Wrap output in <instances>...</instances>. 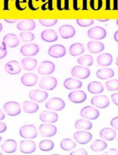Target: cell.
I'll use <instances>...</instances> for the list:
<instances>
[{"label":"cell","mask_w":118,"mask_h":155,"mask_svg":"<svg viewBox=\"0 0 118 155\" xmlns=\"http://www.w3.org/2000/svg\"><path fill=\"white\" fill-rule=\"evenodd\" d=\"M70 155H88V153L84 149L79 148L70 153Z\"/></svg>","instance_id":"f6af8a7d"},{"label":"cell","mask_w":118,"mask_h":155,"mask_svg":"<svg viewBox=\"0 0 118 155\" xmlns=\"http://www.w3.org/2000/svg\"><path fill=\"white\" fill-rule=\"evenodd\" d=\"M20 38L23 42H30L34 40V34L30 31H23L20 34Z\"/></svg>","instance_id":"f35d334b"},{"label":"cell","mask_w":118,"mask_h":155,"mask_svg":"<svg viewBox=\"0 0 118 155\" xmlns=\"http://www.w3.org/2000/svg\"><path fill=\"white\" fill-rule=\"evenodd\" d=\"M80 115L82 117L88 120H95L100 116V112L95 107L86 106L82 108L80 112Z\"/></svg>","instance_id":"277c9868"},{"label":"cell","mask_w":118,"mask_h":155,"mask_svg":"<svg viewBox=\"0 0 118 155\" xmlns=\"http://www.w3.org/2000/svg\"><path fill=\"white\" fill-rule=\"evenodd\" d=\"M100 137L102 139L107 141H112L116 137V131L110 128H105L100 132Z\"/></svg>","instance_id":"f1b7e54d"},{"label":"cell","mask_w":118,"mask_h":155,"mask_svg":"<svg viewBox=\"0 0 118 155\" xmlns=\"http://www.w3.org/2000/svg\"><path fill=\"white\" fill-rule=\"evenodd\" d=\"M94 59L89 54L82 56L78 59V63L80 65H83L86 67H90L93 64Z\"/></svg>","instance_id":"74e56055"},{"label":"cell","mask_w":118,"mask_h":155,"mask_svg":"<svg viewBox=\"0 0 118 155\" xmlns=\"http://www.w3.org/2000/svg\"><path fill=\"white\" fill-rule=\"evenodd\" d=\"M2 137L1 136H0V143L2 142Z\"/></svg>","instance_id":"6f0895ef"},{"label":"cell","mask_w":118,"mask_h":155,"mask_svg":"<svg viewBox=\"0 0 118 155\" xmlns=\"http://www.w3.org/2000/svg\"><path fill=\"white\" fill-rule=\"evenodd\" d=\"M5 70L8 74L17 75L21 72L22 68L18 61H10L5 64Z\"/></svg>","instance_id":"7402d4cb"},{"label":"cell","mask_w":118,"mask_h":155,"mask_svg":"<svg viewBox=\"0 0 118 155\" xmlns=\"http://www.w3.org/2000/svg\"><path fill=\"white\" fill-rule=\"evenodd\" d=\"M116 24H117V25L118 26V19L116 20Z\"/></svg>","instance_id":"680465c9"},{"label":"cell","mask_w":118,"mask_h":155,"mask_svg":"<svg viewBox=\"0 0 118 155\" xmlns=\"http://www.w3.org/2000/svg\"><path fill=\"white\" fill-rule=\"evenodd\" d=\"M74 127L78 130H90L93 127V124L90 120L84 118L76 121Z\"/></svg>","instance_id":"d6a6232c"},{"label":"cell","mask_w":118,"mask_h":155,"mask_svg":"<svg viewBox=\"0 0 118 155\" xmlns=\"http://www.w3.org/2000/svg\"><path fill=\"white\" fill-rule=\"evenodd\" d=\"M55 70V64L49 61L41 62L38 68V73L42 75H48L53 74Z\"/></svg>","instance_id":"9c48e42d"},{"label":"cell","mask_w":118,"mask_h":155,"mask_svg":"<svg viewBox=\"0 0 118 155\" xmlns=\"http://www.w3.org/2000/svg\"><path fill=\"white\" fill-rule=\"evenodd\" d=\"M87 33L88 37L96 40L104 39L107 36V31L104 28L100 26H95L90 28Z\"/></svg>","instance_id":"8992f818"},{"label":"cell","mask_w":118,"mask_h":155,"mask_svg":"<svg viewBox=\"0 0 118 155\" xmlns=\"http://www.w3.org/2000/svg\"><path fill=\"white\" fill-rule=\"evenodd\" d=\"M17 28L20 31H30L36 28V23L32 19L22 20L17 24Z\"/></svg>","instance_id":"603a6c76"},{"label":"cell","mask_w":118,"mask_h":155,"mask_svg":"<svg viewBox=\"0 0 118 155\" xmlns=\"http://www.w3.org/2000/svg\"><path fill=\"white\" fill-rule=\"evenodd\" d=\"M64 86L69 90L79 89L82 87V83L79 80L75 78H68L64 81Z\"/></svg>","instance_id":"83f0119b"},{"label":"cell","mask_w":118,"mask_h":155,"mask_svg":"<svg viewBox=\"0 0 118 155\" xmlns=\"http://www.w3.org/2000/svg\"><path fill=\"white\" fill-rule=\"evenodd\" d=\"M90 5L91 8L94 11H98L102 7V0H90Z\"/></svg>","instance_id":"60d3db41"},{"label":"cell","mask_w":118,"mask_h":155,"mask_svg":"<svg viewBox=\"0 0 118 155\" xmlns=\"http://www.w3.org/2000/svg\"><path fill=\"white\" fill-rule=\"evenodd\" d=\"M41 37L46 42H54L58 38L57 33L54 29H46L41 34Z\"/></svg>","instance_id":"d4e9b609"},{"label":"cell","mask_w":118,"mask_h":155,"mask_svg":"<svg viewBox=\"0 0 118 155\" xmlns=\"http://www.w3.org/2000/svg\"><path fill=\"white\" fill-rule=\"evenodd\" d=\"M87 89L88 91L93 94L102 93L104 91V87L102 83L97 81L91 82L90 84L88 85Z\"/></svg>","instance_id":"1f68e13d"},{"label":"cell","mask_w":118,"mask_h":155,"mask_svg":"<svg viewBox=\"0 0 118 155\" xmlns=\"http://www.w3.org/2000/svg\"><path fill=\"white\" fill-rule=\"evenodd\" d=\"M88 51L93 54H98L104 51L105 49L104 44L98 41H91L87 44Z\"/></svg>","instance_id":"cb8c5ba5"},{"label":"cell","mask_w":118,"mask_h":155,"mask_svg":"<svg viewBox=\"0 0 118 155\" xmlns=\"http://www.w3.org/2000/svg\"><path fill=\"white\" fill-rule=\"evenodd\" d=\"M87 95L83 91L78 90L70 92L68 94V99L74 104H81L85 102Z\"/></svg>","instance_id":"2e32d148"},{"label":"cell","mask_w":118,"mask_h":155,"mask_svg":"<svg viewBox=\"0 0 118 155\" xmlns=\"http://www.w3.org/2000/svg\"><path fill=\"white\" fill-rule=\"evenodd\" d=\"M76 22L81 27H89L94 23L93 19H77Z\"/></svg>","instance_id":"7bdbcfd3"},{"label":"cell","mask_w":118,"mask_h":155,"mask_svg":"<svg viewBox=\"0 0 118 155\" xmlns=\"http://www.w3.org/2000/svg\"><path fill=\"white\" fill-rule=\"evenodd\" d=\"M0 155H3V153L1 151H0Z\"/></svg>","instance_id":"91938a15"},{"label":"cell","mask_w":118,"mask_h":155,"mask_svg":"<svg viewBox=\"0 0 118 155\" xmlns=\"http://www.w3.org/2000/svg\"><path fill=\"white\" fill-rule=\"evenodd\" d=\"M91 104L98 109H105L110 105V101L106 95H97L92 98Z\"/></svg>","instance_id":"8fae6325"},{"label":"cell","mask_w":118,"mask_h":155,"mask_svg":"<svg viewBox=\"0 0 118 155\" xmlns=\"http://www.w3.org/2000/svg\"><path fill=\"white\" fill-rule=\"evenodd\" d=\"M39 51V46L35 44H27L23 45L20 48V53L23 56L27 57L36 56Z\"/></svg>","instance_id":"7c38bea8"},{"label":"cell","mask_w":118,"mask_h":155,"mask_svg":"<svg viewBox=\"0 0 118 155\" xmlns=\"http://www.w3.org/2000/svg\"><path fill=\"white\" fill-rule=\"evenodd\" d=\"M105 87L110 91H118V80L112 79L105 82Z\"/></svg>","instance_id":"ab89813d"},{"label":"cell","mask_w":118,"mask_h":155,"mask_svg":"<svg viewBox=\"0 0 118 155\" xmlns=\"http://www.w3.org/2000/svg\"><path fill=\"white\" fill-rule=\"evenodd\" d=\"M73 137L76 142L81 145H85L89 143L93 138L92 134L85 131H79L74 134Z\"/></svg>","instance_id":"30bf717a"},{"label":"cell","mask_w":118,"mask_h":155,"mask_svg":"<svg viewBox=\"0 0 118 155\" xmlns=\"http://www.w3.org/2000/svg\"><path fill=\"white\" fill-rule=\"evenodd\" d=\"M114 38L116 41L118 42V30L115 32V33L114 35Z\"/></svg>","instance_id":"f5cc1de1"},{"label":"cell","mask_w":118,"mask_h":155,"mask_svg":"<svg viewBox=\"0 0 118 155\" xmlns=\"http://www.w3.org/2000/svg\"><path fill=\"white\" fill-rule=\"evenodd\" d=\"M55 144L53 141L50 140H43L39 143V148L42 151H50L54 148Z\"/></svg>","instance_id":"8d00e7d4"},{"label":"cell","mask_w":118,"mask_h":155,"mask_svg":"<svg viewBox=\"0 0 118 155\" xmlns=\"http://www.w3.org/2000/svg\"><path fill=\"white\" fill-rule=\"evenodd\" d=\"M36 145L33 140H23L20 143V151L25 154H30L36 151Z\"/></svg>","instance_id":"5bb4252c"},{"label":"cell","mask_w":118,"mask_h":155,"mask_svg":"<svg viewBox=\"0 0 118 155\" xmlns=\"http://www.w3.org/2000/svg\"><path fill=\"white\" fill-rule=\"evenodd\" d=\"M39 120L47 123H54L58 120V115L55 112L45 110L41 113L39 115Z\"/></svg>","instance_id":"e0dca14e"},{"label":"cell","mask_w":118,"mask_h":155,"mask_svg":"<svg viewBox=\"0 0 118 155\" xmlns=\"http://www.w3.org/2000/svg\"><path fill=\"white\" fill-rule=\"evenodd\" d=\"M7 46L4 43L2 42V46H0V59L5 58L7 55Z\"/></svg>","instance_id":"ee69618b"},{"label":"cell","mask_w":118,"mask_h":155,"mask_svg":"<svg viewBox=\"0 0 118 155\" xmlns=\"http://www.w3.org/2000/svg\"><path fill=\"white\" fill-rule=\"evenodd\" d=\"M110 97L114 104L118 106V93H113V94H111Z\"/></svg>","instance_id":"c3c4849f"},{"label":"cell","mask_w":118,"mask_h":155,"mask_svg":"<svg viewBox=\"0 0 118 155\" xmlns=\"http://www.w3.org/2000/svg\"><path fill=\"white\" fill-rule=\"evenodd\" d=\"M3 109L10 116H18L21 113L20 105L16 102H8L5 104Z\"/></svg>","instance_id":"52a82bcc"},{"label":"cell","mask_w":118,"mask_h":155,"mask_svg":"<svg viewBox=\"0 0 118 155\" xmlns=\"http://www.w3.org/2000/svg\"><path fill=\"white\" fill-rule=\"evenodd\" d=\"M116 64L118 67V57L116 58Z\"/></svg>","instance_id":"9f6ffc18"},{"label":"cell","mask_w":118,"mask_h":155,"mask_svg":"<svg viewBox=\"0 0 118 155\" xmlns=\"http://www.w3.org/2000/svg\"><path fill=\"white\" fill-rule=\"evenodd\" d=\"M58 33L62 38L69 39L74 37L76 35V29L73 26L69 25H62L59 28Z\"/></svg>","instance_id":"ac0fdd59"},{"label":"cell","mask_w":118,"mask_h":155,"mask_svg":"<svg viewBox=\"0 0 118 155\" xmlns=\"http://www.w3.org/2000/svg\"><path fill=\"white\" fill-rule=\"evenodd\" d=\"M39 135L43 137H51L56 135L57 128L50 123L41 124L39 127Z\"/></svg>","instance_id":"5b68a950"},{"label":"cell","mask_w":118,"mask_h":155,"mask_svg":"<svg viewBox=\"0 0 118 155\" xmlns=\"http://www.w3.org/2000/svg\"><path fill=\"white\" fill-rule=\"evenodd\" d=\"M97 63L102 67H109L113 63V58L110 54L104 53L99 55L97 59Z\"/></svg>","instance_id":"484cf974"},{"label":"cell","mask_w":118,"mask_h":155,"mask_svg":"<svg viewBox=\"0 0 118 155\" xmlns=\"http://www.w3.org/2000/svg\"><path fill=\"white\" fill-rule=\"evenodd\" d=\"M110 126L113 128L118 130V116L113 118V120L110 121Z\"/></svg>","instance_id":"bcb514c9"},{"label":"cell","mask_w":118,"mask_h":155,"mask_svg":"<svg viewBox=\"0 0 118 155\" xmlns=\"http://www.w3.org/2000/svg\"><path fill=\"white\" fill-rule=\"evenodd\" d=\"M76 147V143L70 139H63L61 142V147L62 150L69 151L74 150Z\"/></svg>","instance_id":"d590c367"},{"label":"cell","mask_w":118,"mask_h":155,"mask_svg":"<svg viewBox=\"0 0 118 155\" xmlns=\"http://www.w3.org/2000/svg\"><path fill=\"white\" fill-rule=\"evenodd\" d=\"M2 42L5 44L7 47L15 48V47L19 45L20 41L19 38L16 35L12 33H8L7 35H6L3 37Z\"/></svg>","instance_id":"ffe728a7"},{"label":"cell","mask_w":118,"mask_h":155,"mask_svg":"<svg viewBox=\"0 0 118 155\" xmlns=\"http://www.w3.org/2000/svg\"><path fill=\"white\" fill-rule=\"evenodd\" d=\"M104 155H118V151L116 149H110L103 153Z\"/></svg>","instance_id":"7dc6e473"},{"label":"cell","mask_w":118,"mask_h":155,"mask_svg":"<svg viewBox=\"0 0 118 155\" xmlns=\"http://www.w3.org/2000/svg\"><path fill=\"white\" fill-rule=\"evenodd\" d=\"M2 29H3V25H2V24L0 22V32L2 31Z\"/></svg>","instance_id":"11a10c76"},{"label":"cell","mask_w":118,"mask_h":155,"mask_svg":"<svg viewBox=\"0 0 118 155\" xmlns=\"http://www.w3.org/2000/svg\"><path fill=\"white\" fill-rule=\"evenodd\" d=\"M29 97L35 102L42 103L48 98V94L43 90L34 89V90H32L29 93Z\"/></svg>","instance_id":"9a60e30c"},{"label":"cell","mask_w":118,"mask_h":155,"mask_svg":"<svg viewBox=\"0 0 118 155\" xmlns=\"http://www.w3.org/2000/svg\"><path fill=\"white\" fill-rule=\"evenodd\" d=\"M91 74L90 70L85 67L76 66L71 70V75L79 79H86Z\"/></svg>","instance_id":"ba28073f"},{"label":"cell","mask_w":118,"mask_h":155,"mask_svg":"<svg viewBox=\"0 0 118 155\" xmlns=\"http://www.w3.org/2000/svg\"><path fill=\"white\" fill-rule=\"evenodd\" d=\"M5 119V115L2 110L0 109V121H3Z\"/></svg>","instance_id":"f907efd6"},{"label":"cell","mask_w":118,"mask_h":155,"mask_svg":"<svg viewBox=\"0 0 118 155\" xmlns=\"http://www.w3.org/2000/svg\"><path fill=\"white\" fill-rule=\"evenodd\" d=\"M84 52L85 47L82 44L75 43L70 45L69 47V53L72 56H78Z\"/></svg>","instance_id":"836d02e7"},{"label":"cell","mask_w":118,"mask_h":155,"mask_svg":"<svg viewBox=\"0 0 118 155\" xmlns=\"http://www.w3.org/2000/svg\"><path fill=\"white\" fill-rule=\"evenodd\" d=\"M5 21L8 23H15L19 20L18 19H5Z\"/></svg>","instance_id":"816d5d0a"},{"label":"cell","mask_w":118,"mask_h":155,"mask_svg":"<svg viewBox=\"0 0 118 155\" xmlns=\"http://www.w3.org/2000/svg\"><path fill=\"white\" fill-rule=\"evenodd\" d=\"M38 82V77L33 73H27L21 77V82L27 87H32L36 85Z\"/></svg>","instance_id":"d6986e66"},{"label":"cell","mask_w":118,"mask_h":155,"mask_svg":"<svg viewBox=\"0 0 118 155\" xmlns=\"http://www.w3.org/2000/svg\"><path fill=\"white\" fill-rule=\"evenodd\" d=\"M117 141H118V137H117Z\"/></svg>","instance_id":"94428289"},{"label":"cell","mask_w":118,"mask_h":155,"mask_svg":"<svg viewBox=\"0 0 118 155\" xmlns=\"http://www.w3.org/2000/svg\"><path fill=\"white\" fill-rule=\"evenodd\" d=\"M107 147V144L105 141L102 140H95L94 141L91 146V150L94 152H101L106 150Z\"/></svg>","instance_id":"e575fe53"},{"label":"cell","mask_w":118,"mask_h":155,"mask_svg":"<svg viewBox=\"0 0 118 155\" xmlns=\"http://www.w3.org/2000/svg\"><path fill=\"white\" fill-rule=\"evenodd\" d=\"M97 21L98 22H107L108 21H109V19H97Z\"/></svg>","instance_id":"db71d44e"},{"label":"cell","mask_w":118,"mask_h":155,"mask_svg":"<svg viewBox=\"0 0 118 155\" xmlns=\"http://www.w3.org/2000/svg\"><path fill=\"white\" fill-rule=\"evenodd\" d=\"M38 134L37 128L33 124L23 125L19 130V135L21 137L26 139H36Z\"/></svg>","instance_id":"6da1fadb"},{"label":"cell","mask_w":118,"mask_h":155,"mask_svg":"<svg viewBox=\"0 0 118 155\" xmlns=\"http://www.w3.org/2000/svg\"><path fill=\"white\" fill-rule=\"evenodd\" d=\"M57 80L54 77H43L39 81V87L46 91H51L56 88Z\"/></svg>","instance_id":"3957f363"},{"label":"cell","mask_w":118,"mask_h":155,"mask_svg":"<svg viewBox=\"0 0 118 155\" xmlns=\"http://www.w3.org/2000/svg\"><path fill=\"white\" fill-rule=\"evenodd\" d=\"M7 130V126L5 123L0 122V134L4 133Z\"/></svg>","instance_id":"681fc988"},{"label":"cell","mask_w":118,"mask_h":155,"mask_svg":"<svg viewBox=\"0 0 118 155\" xmlns=\"http://www.w3.org/2000/svg\"><path fill=\"white\" fill-rule=\"evenodd\" d=\"M47 109L53 111H61L66 107V103L64 101L58 97H54L50 99L45 104Z\"/></svg>","instance_id":"7a4b0ae2"},{"label":"cell","mask_w":118,"mask_h":155,"mask_svg":"<svg viewBox=\"0 0 118 155\" xmlns=\"http://www.w3.org/2000/svg\"><path fill=\"white\" fill-rule=\"evenodd\" d=\"M39 23L45 27H51L55 26L58 22L57 19H39Z\"/></svg>","instance_id":"b9f144b4"},{"label":"cell","mask_w":118,"mask_h":155,"mask_svg":"<svg viewBox=\"0 0 118 155\" xmlns=\"http://www.w3.org/2000/svg\"><path fill=\"white\" fill-rule=\"evenodd\" d=\"M48 54L50 56L54 58H62L66 54V49L62 45H54L48 49Z\"/></svg>","instance_id":"4fadbf2b"},{"label":"cell","mask_w":118,"mask_h":155,"mask_svg":"<svg viewBox=\"0 0 118 155\" xmlns=\"http://www.w3.org/2000/svg\"><path fill=\"white\" fill-rule=\"evenodd\" d=\"M22 108L26 114H34L38 111L39 107L36 102L31 101H25L22 104Z\"/></svg>","instance_id":"f546056e"},{"label":"cell","mask_w":118,"mask_h":155,"mask_svg":"<svg viewBox=\"0 0 118 155\" xmlns=\"http://www.w3.org/2000/svg\"><path fill=\"white\" fill-rule=\"evenodd\" d=\"M22 65L24 70L27 71H32L36 68L38 61L34 58H26L22 59Z\"/></svg>","instance_id":"4dcf8cb0"},{"label":"cell","mask_w":118,"mask_h":155,"mask_svg":"<svg viewBox=\"0 0 118 155\" xmlns=\"http://www.w3.org/2000/svg\"><path fill=\"white\" fill-rule=\"evenodd\" d=\"M2 150L7 154H12L16 152L17 150V143L15 140H6L1 146Z\"/></svg>","instance_id":"44dd1931"},{"label":"cell","mask_w":118,"mask_h":155,"mask_svg":"<svg viewBox=\"0 0 118 155\" xmlns=\"http://www.w3.org/2000/svg\"><path fill=\"white\" fill-rule=\"evenodd\" d=\"M96 75L100 79L106 80L113 78L114 76V71L113 69L109 68H102L97 70Z\"/></svg>","instance_id":"4316f807"}]
</instances>
